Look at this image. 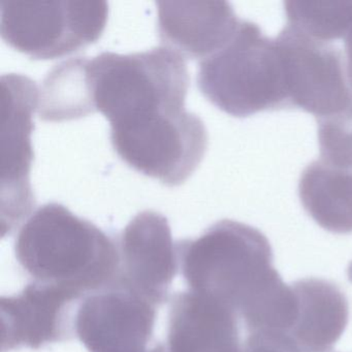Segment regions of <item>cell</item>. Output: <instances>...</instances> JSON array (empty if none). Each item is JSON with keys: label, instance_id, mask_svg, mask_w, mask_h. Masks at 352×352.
<instances>
[{"label": "cell", "instance_id": "obj_20", "mask_svg": "<svg viewBox=\"0 0 352 352\" xmlns=\"http://www.w3.org/2000/svg\"><path fill=\"white\" fill-rule=\"evenodd\" d=\"M344 58H345L346 75L352 90V30L346 36L344 43Z\"/></svg>", "mask_w": 352, "mask_h": 352}, {"label": "cell", "instance_id": "obj_15", "mask_svg": "<svg viewBox=\"0 0 352 352\" xmlns=\"http://www.w3.org/2000/svg\"><path fill=\"white\" fill-rule=\"evenodd\" d=\"M298 197L305 211L323 230L352 234V168L315 160L298 181Z\"/></svg>", "mask_w": 352, "mask_h": 352}, {"label": "cell", "instance_id": "obj_21", "mask_svg": "<svg viewBox=\"0 0 352 352\" xmlns=\"http://www.w3.org/2000/svg\"><path fill=\"white\" fill-rule=\"evenodd\" d=\"M347 276L348 280H349V282H351L352 283V261L349 263V267H348Z\"/></svg>", "mask_w": 352, "mask_h": 352}, {"label": "cell", "instance_id": "obj_10", "mask_svg": "<svg viewBox=\"0 0 352 352\" xmlns=\"http://www.w3.org/2000/svg\"><path fill=\"white\" fill-rule=\"evenodd\" d=\"M117 283L158 307L168 302L178 272V251L168 219L155 211L138 214L119 236Z\"/></svg>", "mask_w": 352, "mask_h": 352}, {"label": "cell", "instance_id": "obj_16", "mask_svg": "<svg viewBox=\"0 0 352 352\" xmlns=\"http://www.w3.org/2000/svg\"><path fill=\"white\" fill-rule=\"evenodd\" d=\"M86 57H77L55 65L38 90L41 120L60 122L92 114Z\"/></svg>", "mask_w": 352, "mask_h": 352}, {"label": "cell", "instance_id": "obj_18", "mask_svg": "<svg viewBox=\"0 0 352 352\" xmlns=\"http://www.w3.org/2000/svg\"><path fill=\"white\" fill-rule=\"evenodd\" d=\"M316 120L320 160L337 168H352V100L339 112Z\"/></svg>", "mask_w": 352, "mask_h": 352}, {"label": "cell", "instance_id": "obj_7", "mask_svg": "<svg viewBox=\"0 0 352 352\" xmlns=\"http://www.w3.org/2000/svg\"><path fill=\"white\" fill-rule=\"evenodd\" d=\"M1 214L11 232L36 205L30 182L34 160L32 121L38 90L30 78L19 74L1 77Z\"/></svg>", "mask_w": 352, "mask_h": 352}, {"label": "cell", "instance_id": "obj_6", "mask_svg": "<svg viewBox=\"0 0 352 352\" xmlns=\"http://www.w3.org/2000/svg\"><path fill=\"white\" fill-rule=\"evenodd\" d=\"M117 155L127 166L166 186L183 184L195 172L208 148V131L186 110L145 124L111 131Z\"/></svg>", "mask_w": 352, "mask_h": 352}, {"label": "cell", "instance_id": "obj_9", "mask_svg": "<svg viewBox=\"0 0 352 352\" xmlns=\"http://www.w3.org/2000/svg\"><path fill=\"white\" fill-rule=\"evenodd\" d=\"M276 40L283 58L292 109L317 119L339 112L351 102L345 58L339 49L288 25Z\"/></svg>", "mask_w": 352, "mask_h": 352}, {"label": "cell", "instance_id": "obj_3", "mask_svg": "<svg viewBox=\"0 0 352 352\" xmlns=\"http://www.w3.org/2000/svg\"><path fill=\"white\" fill-rule=\"evenodd\" d=\"M94 113L110 121L111 129L150 122L181 112L189 88L184 57L168 47L145 52H102L86 59Z\"/></svg>", "mask_w": 352, "mask_h": 352}, {"label": "cell", "instance_id": "obj_13", "mask_svg": "<svg viewBox=\"0 0 352 352\" xmlns=\"http://www.w3.org/2000/svg\"><path fill=\"white\" fill-rule=\"evenodd\" d=\"M241 321L211 296L188 290L170 298L166 352H243Z\"/></svg>", "mask_w": 352, "mask_h": 352}, {"label": "cell", "instance_id": "obj_4", "mask_svg": "<svg viewBox=\"0 0 352 352\" xmlns=\"http://www.w3.org/2000/svg\"><path fill=\"white\" fill-rule=\"evenodd\" d=\"M197 82L211 104L236 118L292 109L277 40L248 20H241L226 46L201 59Z\"/></svg>", "mask_w": 352, "mask_h": 352}, {"label": "cell", "instance_id": "obj_14", "mask_svg": "<svg viewBox=\"0 0 352 352\" xmlns=\"http://www.w3.org/2000/svg\"><path fill=\"white\" fill-rule=\"evenodd\" d=\"M296 298V317L285 336L298 352H329L348 324L349 302L329 280L305 278L290 284Z\"/></svg>", "mask_w": 352, "mask_h": 352}, {"label": "cell", "instance_id": "obj_1", "mask_svg": "<svg viewBox=\"0 0 352 352\" xmlns=\"http://www.w3.org/2000/svg\"><path fill=\"white\" fill-rule=\"evenodd\" d=\"M176 246L189 290L234 311L247 335L290 329L298 310L296 294L274 267L271 244L261 230L223 219Z\"/></svg>", "mask_w": 352, "mask_h": 352}, {"label": "cell", "instance_id": "obj_8", "mask_svg": "<svg viewBox=\"0 0 352 352\" xmlns=\"http://www.w3.org/2000/svg\"><path fill=\"white\" fill-rule=\"evenodd\" d=\"M156 306L115 282L88 294L76 314V336L89 352H166L152 343Z\"/></svg>", "mask_w": 352, "mask_h": 352}, {"label": "cell", "instance_id": "obj_11", "mask_svg": "<svg viewBox=\"0 0 352 352\" xmlns=\"http://www.w3.org/2000/svg\"><path fill=\"white\" fill-rule=\"evenodd\" d=\"M81 296L65 288L32 282L21 292L1 298L3 352L38 349L75 337L76 304Z\"/></svg>", "mask_w": 352, "mask_h": 352}, {"label": "cell", "instance_id": "obj_12", "mask_svg": "<svg viewBox=\"0 0 352 352\" xmlns=\"http://www.w3.org/2000/svg\"><path fill=\"white\" fill-rule=\"evenodd\" d=\"M157 30L164 47L186 58H207L226 46L241 20L228 1H157Z\"/></svg>", "mask_w": 352, "mask_h": 352}, {"label": "cell", "instance_id": "obj_17", "mask_svg": "<svg viewBox=\"0 0 352 352\" xmlns=\"http://www.w3.org/2000/svg\"><path fill=\"white\" fill-rule=\"evenodd\" d=\"M287 25L317 42L345 40L352 30V1H285Z\"/></svg>", "mask_w": 352, "mask_h": 352}, {"label": "cell", "instance_id": "obj_5", "mask_svg": "<svg viewBox=\"0 0 352 352\" xmlns=\"http://www.w3.org/2000/svg\"><path fill=\"white\" fill-rule=\"evenodd\" d=\"M108 15L107 1H0V34L32 58H59L96 43Z\"/></svg>", "mask_w": 352, "mask_h": 352}, {"label": "cell", "instance_id": "obj_19", "mask_svg": "<svg viewBox=\"0 0 352 352\" xmlns=\"http://www.w3.org/2000/svg\"><path fill=\"white\" fill-rule=\"evenodd\" d=\"M243 352H298L289 340L280 333L257 331L248 333Z\"/></svg>", "mask_w": 352, "mask_h": 352}, {"label": "cell", "instance_id": "obj_2", "mask_svg": "<svg viewBox=\"0 0 352 352\" xmlns=\"http://www.w3.org/2000/svg\"><path fill=\"white\" fill-rule=\"evenodd\" d=\"M15 254L34 282L82 298L114 284L120 267L117 242L58 203L45 204L30 215L16 239Z\"/></svg>", "mask_w": 352, "mask_h": 352}]
</instances>
